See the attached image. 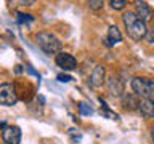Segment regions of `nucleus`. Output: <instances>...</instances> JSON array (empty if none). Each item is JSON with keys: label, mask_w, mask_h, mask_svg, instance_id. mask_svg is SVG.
<instances>
[{"label": "nucleus", "mask_w": 154, "mask_h": 144, "mask_svg": "<svg viewBox=\"0 0 154 144\" xmlns=\"http://www.w3.org/2000/svg\"><path fill=\"white\" fill-rule=\"evenodd\" d=\"M58 80L67 83V82H72V77L71 75H66V74H60V75H58Z\"/></svg>", "instance_id": "obj_19"}, {"label": "nucleus", "mask_w": 154, "mask_h": 144, "mask_svg": "<svg viewBox=\"0 0 154 144\" xmlns=\"http://www.w3.org/2000/svg\"><path fill=\"white\" fill-rule=\"evenodd\" d=\"M55 62L58 67H61L63 70H74L77 69V59L71 53H66V51H60L55 55Z\"/></svg>", "instance_id": "obj_5"}, {"label": "nucleus", "mask_w": 154, "mask_h": 144, "mask_svg": "<svg viewBox=\"0 0 154 144\" xmlns=\"http://www.w3.org/2000/svg\"><path fill=\"white\" fill-rule=\"evenodd\" d=\"M27 72H29V74H32V75H35L37 79L40 80V74H38V72H35V70H34V69H32V66H27Z\"/></svg>", "instance_id": "obj_20"}, {"label": "nucleus", "mask_w": 154, "mask_h": 144, "mask_svg": "<svg viewBox=\"0 0 154 144\" xmlns=\"http://www.w3.org/2000/svg\"><path fill=\"white\" fill-rule=\"evenodd\" d=\"M5 127H7V123H5V122H2V123H0V130H3Z\"/></svg>", "instance_id": "obj_22"}, {"label": "nucleus", "mask_w": 154, "mask_h": 144, "mask_svg": "<svg viewBox=\"0 0 154 144\" xmlns=\"http://www.w3.org/2000/svg\"><path fill=\"white\" fill-rule=\"evenodd\" d=\"M109 5H111V8H112V10H116V11H120V10L125 8L127 0H109Z\"/></svg>", "instance_id": "obj_15"}, {"label": "nucleus", "mask_w": 154, "mask_h": 144, "mask_svg": "<svg viewBox=\"0 0 154 144\" xmlns=\"http://www.w3.org/2000/svg\"><path fill=\"white\" fill-rule=\"evenodd\" d=\"M79 112H80V115H91L93 114V109H91V106L88 103L82 101V103H79Z\"/></svg>", "instance_id": "obj_14"}, {"label": "nucleus", "mask_w": 154, "mask_h": 144, "mask_svg": "<svg viewBox=\"0 0 154 144\" xmlns=\"http://www.w3.org/2000/svg\"><path fill=\"white\" fill-rule=\"evenodd\" d=\"M106 86H108V91L111 96H114V98H120L125 91V85H124V80H120L119 75H109L108 80H106Z\"/></svg>", "instance_id": "obj_6"}, {"label": "nucleus", "mask_w": 154, "mask_h": 144, "mask_svg": "<svg viewBox=\"0 0 154 144\" xmlns=\"http://www.w3.org/2000/svg\"><path fill=\"white\" fill-rule=\"evenodd\" d=\"M140 104V99L135 93H124L120 96V106L125 110H137Z\"/></svg>", "instance_id": "obj_11"}, {"label": "nucleus", "mask_w": 154, "mask_h": 144, "mask_svg": "<svg viewBox=\"0 0 154 144\" xmlns=\"http://www.w3.org/2000/svg\"><path fill=\"white\" fill-rule=\"evenodd\" d=\"M135 14H137V16L141 19L143 22H148L149 19L152 18L154 11H152V8L149 7L146 2H143V0H138V2L135 3Z\"/></svg>", "instance_id": "obj_9"}, {"label": "nucleus", "mask_w": 154, "mask_h": 144, "mask_svg": "<svg viewBox=\"0 0 154 144\" xmlns=\"http://www.w3.org/2000/svg\"><path fill=\"white\" fill-rule=\"evenodd\" d=\"M122 42V34H120L119 27L117 26H111L108 29V35H106V40H104V45L106 46H114L117 43Z\"/></svg>", "instance_id": "obj_12"}, {"label": "nucleus", "mask_w": 154, "mask_h": 144, "mask_svg": "<svg viewBox=\"0 0 154 144\" xmlns=\"http://www.w3.org/2000/svg\"><path fill=\"white\" fill-rule=\"evenodd\" d=\"M32 21H34V16H31V14L18 13V22L19 24H27V22H32Z\"/></svg>", "instance_id": "obj_17"}, {"label": "nucleus", "mask_w": 154, "mask_h": 144, "mask_svg": "<svg viewBox=\"0 0 154 144\" xmlns=\"http://www.w3.org/2000/svg\"><path fill=\"white\" fill-rule=\"evenodd\" d=\"M35 0H19V5H34Z\"/></svg>", "instance_id": "obj_21"}, {"label": "nucleus", "mask_w": 154, "mask_h": 144, "mask_svg": "<svg viewBox=\"0 0 154 144\" xmlns=\"http://www.w3.org/2000/svg\"><path fill=\"white\" fill-rule=\"evenodd\" d=\"M132 90L141 99L154 98V80L144 79V77H133L132 79Z\"/></svg>", "instance_id": "obj_3"}, {"label": "nucleus", "mask_w": 154, "mask_h": 144, "mask_svg": "<svg viewBox=\"0 0 154 144\" xmlns=\"http://www.w3.org/2000/svg\"><path fill=\"white\" fill-rule=\"evenodd\" d=\"M144 38H146V42H148V43H154V22L148 27V31H146V35H144Z\"/></svg>", "instance_id": "obj_18"}, {"label": "nucleus", "mask_w": 154, "mask_h": 144, "mask_svg": "<svg viewBox=\"0 0 154 144\" xmlns=\"http://www.w3.org/2000/svg\"><path fill=\"white\" fill-rule=\"evenodd\" d=\"M35 43L38 45V48H40L42 51H45L47 55H56V53L61 51V42L60 38H58L55 34L51 32H38L35 35Z\"/></svg>", "instance_id": "obj_2"}, {"label": "nucleus", "mask_w": 154, "mask_h": 144, "mask_svg": "<svg viewBox=\"0 0 154 144\" xmlns=\"http://www.w3.org/2000/svg\"><path fill=\"white\" fill-rule=\"evenodd\" d=\"M100 101H101V114H103L104 117L111 118V120H119V115L116 114V112H112V110L108 107V104H106L103 99H100Z\"/></svg>", "instance_id": "obj_13"}, {"label": "nucleus", "mask_w": 154, "mask_h": 144, "mask_svg": "<svg viewBox=\"0 0 154 144\" xmlns=\"http://www.w3.org/2000/svg\"><path fill=\"white\" fill-rule=\"evenodd\" d=\"M2 139L5 144H19L21 142V130L16 125H7L2 130Z\"/></svg>", "instance_id": "obj_7"}, {"label": "nucleus", "mask_w": 154, "mask_h": 144, "mask_svg": "<svg viewBox=\"0 0 154 144\" xmlns=\"http://www.w3.org/2000/svg\"><path fill=\"white\" fill-rule=\"evenodd\" d=\"M122 21H124L125 29H127V34L133 38V40H141V38H144L148 26H146V22H143L133 11H125L122 14Z\"/></svg>", "instance_id": "obj_1"}, {"label": "nucleus", "mask_w": 154, "mask_h": 144, "mask_svg": "<svg viewBox=\"0 0 154 144\" xmlns=\"http://www.w3.org/2000/svg\"><path fill=\"white\" fill-rule=\"evenodd\" d=\"M18 103V91L13 83L5 82L0 83V104L2 106H14Z\"/></svg>", "instance_id": "obj_4"}, {"label": "nucleus", "mask_w": 154, "mask_h": 144, "mask_svg": "<svg viewBox=\"0 0 154 144\" xmlns=\"http://www.w3.org/2000/svg\"><path fill=\"white\" fill-rule=\"evenodd\" d=\"M103 5H104V0H88V7L93 11H100L103 8Z\"/></svg>", "instance_id": "obj_16"}, {"label": "nucleus", "mask_w": 154, "mask_h": 144, "mask_svg": "<svg viewBox=\"0 0 154 144\" xmlns=\"http://www.w3.org/2000/svg\"><path fill=\"white\" fill-rule=\"evenodd\" d=\"M151 138H152V141H154V127L151 128Z\"/></svg>", "instance_id": "obj_23"}, {"label": "nucleus", "mask_w": 154, "mask_h": 144, "mask_svg": "<svg viewBox=\"0 0 154 144\" xmlns=\"http://www.w3.org/2000/svg\"><path fill=\"white\" fill-rule=\"evenodd\" d=\"M104 77H106V69L104 66L98 64L93 69V72L90 74V79H88V85L91 86V88H100L101 85H103L104 82Z\"/></svg>", "instance_id": "obj_8"}, {"label": "nucleus", "mask_w": 154, "mask_h": 144, "mask_svg": "<svg viewBox=\"0 0 154 144\" xmlns=\"http://www.w3.org/2000/svg\"><path fill=\"white\" fill-rule=\"evenodd\" d=\"M137 110L141 114V117H144V118H154V98L141 99Z\"/></svg>", "instance_id": "obj_10"}]
</instances>
